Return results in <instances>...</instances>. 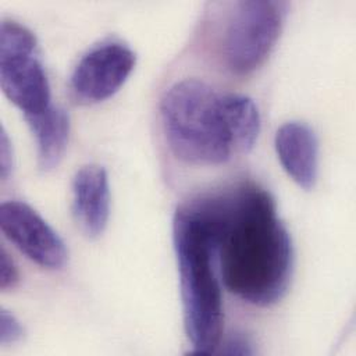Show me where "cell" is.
I'll use <instances>...</instances> for the list:
<instances>
[{"mask_svg": "<svg viewBox=\"0 0 356 356\" xmlns=\"http://www.w3.org/2000/svg\"><path fill=\"white\" fill-rule=\"evenodd\" d=\"M191 204L209 229L227 289L254 306L277 303L292 280L293 248L271 195L242 182Z\"/></svg>", "mask_w": 356, "mask_h": 356, "instance_id": "cell-1", "label": "cell"}, {"mask_svg": "<svg viewBox=\"0 0 356 356\" xmlns=\"http://www.w3.org/2000/svg\"><path fill=\"white\" fill-rule=\"evenodd\" d=\"M172 239L188 341L195 353H214L221 343L224 327L221 278L214 243L192 204L175 211Z\"/></svg>", "mask_w": 356, "mask_h": 356, "instance_id": "cell-2", "label": "cell"}, {"mask_svg": "<svg viewBox=\"0 0 356 356\" xmlns=\"http://www.w3.org/2000/svg\"><path fill=\"white\" fill-rule=\"evenodd\" d=\"M168 147L192 165L224 164L234 154L222 113V95L199 79L171 85L160 103Z\"/></svg>", "mask_w": 356, "mask_h": 356, "instance_id": "cell-3", "label": "cell"}, {"mask_svg": "<svg viewBox=\"0 0 356 356\" xmlns=\"http://www.w3.org/2000/svg\"><path fill=\"white\" fill-rule=\"evenodd\" d=\"M285 3L242 1L231 13L222 36V57L235 75L256 71L270 56L281 33Z\"/></svg>", "mask_w": 356, "mask_h": 356, "instance_id": "cell-4", "label": "cell"}, {"mask_svg": "<svg viewBox=\"0 0 356 356\" xmlns=\"http://www.w3.org/2000/svg\"><path fill=\"white\" fill-rule=\"evenodd\" d=\"M0 85L24 115L51 106L49 79L36 57V38L13 19L0 24Z\"/></svg>", "mask_w": 356, "mask_h": 356, "instance_id": "cell-5", "label": "cell"}, {"mask_svg": "<svg viewBox=\"0 0 356 356\" xmlns=\"http://www.w3.org/2000/svg\"><path fill=\"white\" fill-rule=\"evenodd\" d=\"M0 228L29 260L43 268L58 270L68 257L60 235L24 202L7 200L0 204Z\"/></svg>", "mask_w": 356, "mask_h": 356, "instance_id": "cell-6", "label": "cell"}, {"mask_svg": "<svg viewBox=\"0 0 356 356\" xmlns=\"http://www.w3.org/2000/svg\"><path fill=\"white\" fill-rule=\"evenodd\" d=\"M134 67L135 53L127 44L102 43L76 63L70 78V89L81 102H102L124 85Z\"/></svg>", "mask_w": 356, "mask_h": 356, "instance_id": "cell-7", "label": "cell"}, {"mask_svg": "<svg viewBox=\"0 0 356 356\" xmlns=\"http://www.w3.org/2000/svg\"><path fill=\"white\" fill-rule=\"evenodd\" d=\"M72 216L79 229L96 238L107 227L110 216L108 177L103 167L88 164L72 179Z\"/></svg>", "mask_w": 356, "mask_h": 356, "instance_id": "cell-8", "label": "cell"}, {"mask_svg": "<svg viewBox=\"0 0 356 356\" xmlns=\"http://www.w3.org/2000/svg\"><path fill=\"white\" fill-rule=\"evenodd\" d=\"M274 145L286 174L299 186L312 189L318 177V140L314 131L305 122H285L277 129Z\"/></svg>", "mask_w": 356, "mask_h": 356, "instance_id": "cell-9", "label": "cell"}, {"mask_svg": "<svg viewBox=\"0 0 356 356\" xmlns=\"http://www.w3.org/2000/svg\"><path fill=\"white\" fill-rule=\"evenodd\" d=\"M36 142L38 163L43 171L53 170L61 161L70 136V118L65 110L49 106L46 110L24 115Z\"/></svg>", "mask_w": 356, "mask_h": 356, "instance_id": "cell-10", "label": "cell"}, {"mask_svg": "<svg viewBox=\"0 0 356 356\" xmlns=\"http://www.w3.org/2000/svg\"><path fill=\"white\" fill-rule=\"evenodd\" d=\"M222 113L234 153H248L260 134V114L252 99L238 93L222 95Z\"/></svg>", "mask_w": 356, "mask_h": 356, "instance_id": "cell-11", "label": "cell"}, {"mask_svg": "<svg viewBox=\"0 0 356 356\" xmlns=\"http://www.w3.org/2000/svg\"><path fill=\"white\" fill-rule=\"evenodd\" d=\"M24 335V328L14 314L1 309L0 313V343H13L21 339Z\"/></svg>", "mask_w": 356, "mask_h": 356, "instance_id": "cell-12", "label": "cell"}, {"mask_svg": "<svg viewBox=\"0 0 356 356\" xmlns=\"http://www.w3.org/2000/svg\"><path fill=\"white\" fill-rule=\"evenodd\" d=\"M19 280L18 268L14 263V260L10 257V254L6 252L4 248H1L0 252V288L3 291H7L10 288H14Z\"/></svg>", "mask_w": 356, "mask_h": 356, "instance_id": "cell-13", "label": "cell"}, {"mask_svg": "<svg viewBox=\"0 0 356 356\" xmlns=\"http://www.w3.org/2000/svg\"><path fill=\"white\" fill-rule=\"evenodd\" d=\"M13 170V149L11 142L7 136L4 127L1 128V138H0V175L3 179H7Z\"/></svg>", "mask_w": 356, "mask_h": 356, "instance_id": "cell-14", "label": "cell"}, {"mask_svg": "<svg viewBox=\"0 0 356 356\" xmlns=\"http://www.w3.org/2000/svg\"><path fill=\"white\" fill-rule=\"evenodd\" d=\"M220 345H224L221 352L227 353V355H250V353H253V349H250L252 343L248 341V338L241 337V335H232L224 343H220Z\"/></svg>", "mask_w": 356, "mask_h": 356, "instance_id": "cell-15", "label": "cell"}]
</instances>
